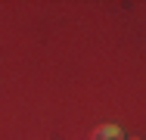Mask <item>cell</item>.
<instances>
[{"label":"cell","instance_id":"6da1fadb","mask_svg":"<svg viewBox=\"0 0 146 140\" xmlns=\"http://www.w3.org/2000/svg\"><path fill=\"white\" fill-rule=\"evenodd\" d=\"M93 140H124V137H121V131L115 125H103V128L93 131Z\"/></svg>","mask_w":146,"mask_h":140}]
</instances>
